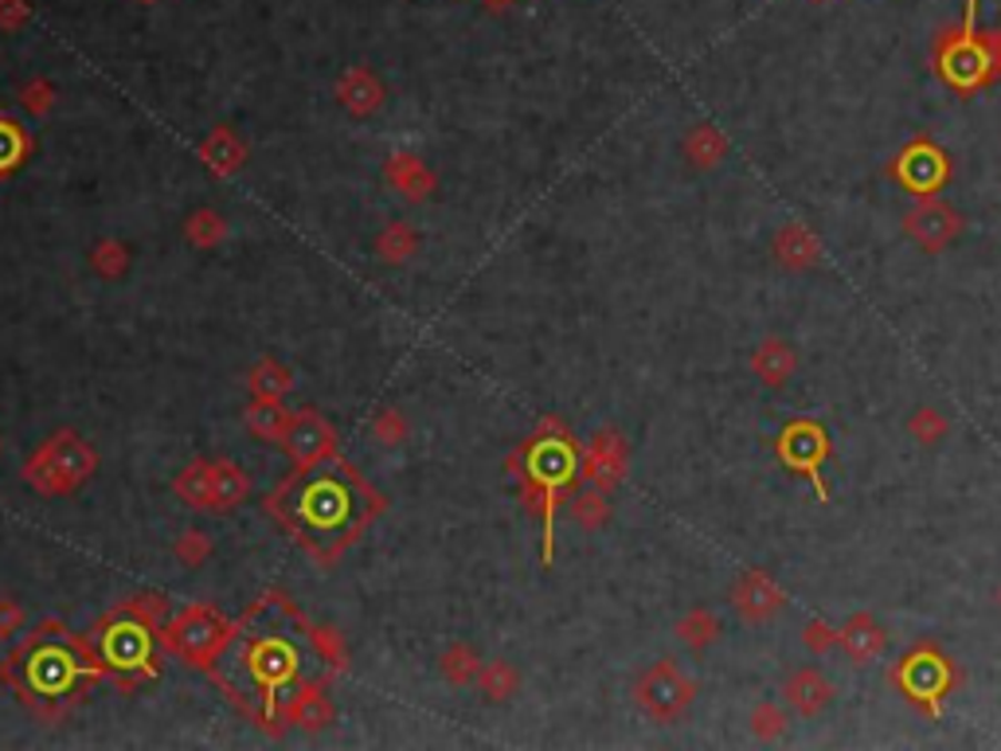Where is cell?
Masks as SVG:
<instances>
[{
    "label": "cell",
    "mask_w": 1001,
    "mask_h": 751,
    "mask_svg": "<svg viewBox=\"0 0 1001 751\" xmlns=\"http://www.w3.org/2000/svg\"><path fill=\"white\" fill-rule=\"evenodd\" d=\"M24 20H28V4H24V0H0V28H4V32L20 28Z\"/></svg>",
    "instance_id": "b9f144b4"
},
{
    "label": "cell",
    "mask_w": 1001,
    "mask_h": 751,
    "mask_svg": "<svg viewBox=\"0 0 1001 751\" xmlns=\"http://www.w3.org/2000/svg\"><path fill=\"white\" fill-rule=\"evenodd\" d=\"M571 517H575V525H583V529H603L606 517H611V501H606V489H599V486L583 489V494L571 501Z\"/></svg>",
    "instance_id": "f1b7e54d"
},
{
    "label": "cell",
    "mask_w": 1001,
    "mask_h": 751,
    "mask_svg": "<svg viewBox=\"0 0 1001 751\" xmlns=\"http://www.w3.org/2000/svg\"><path fill=\"white\" fill-rule=\"evenodd\" d=\"M337 94H340V102L353 110V114H372V110L380 106V99H384V87L376 83L372 71L356 67V71H348L345 79H340Z\"/></svg>",
    "instance_id": "7402d4cb"
},
{
    "label": "cell",
    "mask_w": 1001,
    "mask_h": 751,
    "mask_svg": "<svg viewBox=\"0 0 1001 751\" xmlns=\"http://www.w3.org/2000/svg\"><path fill=\"white\" fill-rule=\"evenodd\" d=\"M728 603H732V611H736L744 622H752V627H763V622H770L786 607V591L775 583V576H770V571L747 568V571H739L736 583H732Z\"/></svg>",
    "instance_id": "4fadbf2b"
},
{
    "label": "cell",
    "mask_w": 1001,
    "mask_h": 751,
    "mask_svg": "<svg viewBox=\"0 0 1001 751\" xmlns=\"http://www.w3.org/2000/svg\"><path fill=\"white\" fill-rule=\"evenodd\" d=\"M51 99H55V91H51V83H43V79L28 83V87H24V94H20L24 110H32V114H48V110H51Z\"/></svg>",
    "instance_id": "f35d334b"
},
{
    "label": "cell",
    "mask_w": 1001,
    "mask_h": 751,
    "mask_svg": "<svg viewBox=\"0 0 1001 751\" xmlns=\"http://www.w3.org/2000/svg\"><path fill=\"white\" fill-rule=\"evenodd\" d=\"M263 611H266V627H255L251 611H247V619L239 622V630H235L239 642H232L224 650L232 673H219V681H224L232 701H239L243 709L255 712L263 724H270V720L278 717V709H286V704L302 693L306 650H302V642H298V630L290 627L294 611L282 615V622L270 619L274 595L263 599Z\"/></svg>",
    "instance_id": "6da1fadb"
},
{
    "label": "cell",
    "mask_w": 1001,
    "mask_h": 751,
    "mask_svg": "<svg viewBox=\"0 0 1001 751\" xmlns=\"http://www.w3.org/2000/svg\"><path fill=\"white\" fill-rule=\"evenodd\" d=\"M489 4H493V9H505V4H509V0H489Z\"/></svg>",
    "instance_id": "bcb514c9"
},
{
    "label": "cell",
    "mask_w": 1001,
    "mask_h": 751,
    "mask_svg": "<svg viewBox=\"0 0 1001 751\" xmlns=\"http://www.w3.org/2000/svg\"><path fill=\"white\" fill-rule=\"evenodd\" d=\"M978 40H982V48H985L990 79H993V83H998V79H1001V32H978Z\"/></svg>",
    "instance_id": "60d3db41"
},
{
    "label": "cell",
    "mask_w": 1001,
    "mask_h": 751,
    "mask_svg": "<svg viewBox=\"0 0 1001 751\" xmlns=\"http://www.w3.org/2000/svg\"><path fill=\"white\" fill-rule=\"evenodd\" d=\"M200 153H204L207 165L216 169V173H224V176L235 173V169H239V161H243V145L235 141L232 130H216L212 138L204 141V145H200Z\"/></svg>",
    "instance_id": "4316f807"
},
{
    "label": "cell",
    "mask_w": 1001,
    "mask_h": 751,
    "mask_svg": "<svg viewBox=\"0 0 1001 751\" xmlns=\"http://www.w3.org/2000/svg\"><path fill=\"white\" fill-rule=\"evenodd\" d=\"M243 494H247V474L239 470V466H216L212 470V509H232L235 501H243Z\"/></svg>",
    "instance_id": "83f0119b"
},
{
    "label": "cell",
    "mask_w": 1001,
    "mask_h": 751,
    "mask_svg": "<svg viewBox=\"0 0 1001 751\" xmlns=\"http://www.w3.org/2000/svg\"><path fill=\"white\" fill-rule=\"evenodd\" d=\"M282 443H286L290 458L298 463V470H309V466L325 463L333 455V427L317 412H298L286 423Z\"/></svg>",
    "instance_id": "9a60e30c"
},
{
    "label": "cell",
    "mask_w": 1001,
    "mask_h": 751,
    "mask_svg": "<svg viewBox=\"0 0 1001 751\" xmlns=\"http://www.w3.org/2000/svg\"><path fill=\"white\" fill-rule=\"evenodd\" d=\"M24 622V615H20L17 603H9V599H0V638H9L17 635V627Z\"/></svg>",
    "instance_id": "7bdbcfd3"
},
{
    "label": "cell",
    "mask_w": 1001,
    "mask_h": 751,
    "mask_svg": "<svg viewBox=\"0 0 1001 751\" xmlns=\"http://www.w3.org/2000/svg\"><path fill=\"white\" fill-rule=\"evenodd\" d=\"M517 466H521L524 486H529L532 501H537L540 517H544V564H552L555 509H560L571 478H575V470H580L575 443H571V435L560 427V423H548L544 435H537L529 446H524L521 455H517Z\"/></svg>",
    "instance_id": "277c9868"
},
{
    "label": "cell",
    "mask_w": 1001,
    "mask_h": 751,
    "mask_svg": "<svg viewBox=\"0 0 1001 751\" xmlns=\"http://www.w3.org/2000/svg\"><path fill=\"white\" fill-rule=\"evenodd\" d=\"M481 686H486V693L493 697V701H505L509 693H517V673L505 666V661H493V666L486 669Z\"/></svg>",
    "instance_id": "e575fe53"
},
{
    "label": "cell",
    "mask_w": 1001,
    "mask_h": 751,
    "mask_svg": "<svg viewBox=\"0 0 1001 751\" xmlns=\"http://www.w3.org/2000/svg\"><path fill=\"white\" fill-rule=\"evenodd\" d=\"M411 251H415V235L407 232L404 223H391V232H384V240H380V255L388 258V263H404Z\"/></svg>",
    "instance_id": "d590c367"
},
{
    "label": "cell",
    "mask_w": 1001,
    "mask_h": 751,
    "mask_svg": "<svg viewBox=\"0 0 1001 751\" xmlns=\"http://www.w3.org/2000/svg\"><path fill=\"white\" fill-rule=\"evenodd\" d=\"M388 176L411 200L427 196V189H431V173H427V169H422V161H415V158H391L388 161Z\"/></svg>",
    "instance_id": "f546056e"
},
{
    "label": "cell",
    "mask_w": 1001,
    "mask_h": 751,
    "mask_svg": "<svg viewBox=\"0 0 1001 751\" xmlns=\"http://www.w3.org/2000/svg\"><path fill=\"white\" fill-rule=\"evenodd\" d=\"M224 220H219L216 212H196L192 215V223H188V240L196 243V247H212V243H219L224 240Z\"/></svg>",
    "instance_id": "d6a6232c"
},
{
    "label": "cell",
    "mask_w": 1001,
    "mask_h": 751,
    "mask_svg": "<svg viewBox=\"0 0 1001 751\" xmlns=\"http://www.w3.org/2000/svg\"><path fill=\"white\" fill-rule=\"evenodd\" d=\"M837 650L852 661V666H869V661L885 658L888 650V630L880 627L872 615L857 611L845 619V627L837 630Z\"/></svg>",
    "instance_id": "ac0fdd59"
},
{
    "label": "cell",
    "mask_w": 1001,
    "mask_h": 751,
    "mask_svg": "<svg viewBox=\"0 0 1001 751\" xmlns=\"http://www.w3.org/2000/svg\"><path fill=\"white\" fill-rule=\"evenodd\" d=\"M778 458H783L790 470L806 474V478L818 486V497L826 501L829 489L821 486V463L829 458V438H826V430H821L818 423H810V419L790 423V427L778 435Z\"/></svg>",
    "instance_id": "7c38bea8"
},
{
    "label": "cell",
    "mask_w": 1001,
    "mask_h": 751,
    "mask_svg": "<svg viewBox=\"0 0 1001 751\" xmlns=\"http://www.w3.org/2000/svg\"><path fill=\"white\" fill-rule=\"evenodd\" d=\"M908 435L916 438L923 450H931V446L947 443L951 423H947V415L939 412V407H916V412L908 415Z\"/></svg>",
    "instance_id": "484cf974"
},
{
    "label": "cell",
    "mask_w": 1001,
    "mask_h": 751,
    "mask_svg": "<svg viewBox=\"0 0 1001 751\" xmlns=\"http://www.w3.org/2000/svg\"><path fill=\"white\" fill-rule=\"evenodd\" d=\"M834 697H837V686L826 678V673H821L818 666L795 669V673H790V678L783 681V701H786V709L795 712V717H803V720L821 717V712H826L829 704H834Z\"/></svg>",
    "instance_id": "2e32d148"
},
{
    "label": "cell",
    "mask_w": 1001,
    "mask_h": 751,
    "mask_svg": "<svg viewBox=\"0 0 1001 751\" xmlns=\"http://www.w3.org/2000/svg\"><path fill=\"white\" fill-rule=\"evenodd\" d=\"M247 419H251V430H255V435L282 438V435H286V423H290V415L282 412L274 399H258V404L247 412Z\"/></svg>",
    "instance_id": "4dcf8cb0"
},
{
    "label": "cell",
    "mask_w": 1001,
    "mask_h": 751,
    "mask_svg": "<svg viewBox=\"0 0 1001 751\" xmlns=\"http://www.w3.org/2000/svg\"><path fill=\"white\" fill-rule=\"evenodd\" d=\"M176 489H181V494L188 497L192 505L212 501V466H192V470L184 474L181 481H176Z\"/></svg>",
    "instance_id": "836d02e7"
},
{
    "label": "cell",
    "mask_w": 1001,
    "mask_h": 751,
    "mask_svg": "<svg viewBox=\"0 0 1001 751\" xmlns=\"http://www.w3.org/2000/svg\"><path fill=\"white\" fill-rule=\"evenodd\" d=\"M998 607H1001V583H998Z\"/></svg>",
    "instance_id": "7dc6e473"
},
{
    "label": "cell",
    "mask_w": 1001,
    "mask_h": 751,
    "mask_svg": "<svg viewBox=\"0 0 1001 751\" xmlns=\"http://www.w3.org/2000/svg\"><path fill=\"white\" fill-rule=\"evenodd\" d=\"M896 686H900V693L908 697V701L923 704L931 717H939L947 693L959 686V669L951 666V658H947L943 650H936V646H919V650H911L908 658L896 666Z\"/></svg>",
    "instance_id": "8992f818"
},
{
    "label": "cell",
    "mask_w": 1001,
    "mask_h": 751,
    "mask_svg": "<svg viewBox=\"0 0 1001 751\" xmlns=\"http://www.w3.org/2000/svg\"><path fill=\"white\" fill-rule=\"evenodd\" d=\"M235 630L224 627V622L216 619L212 611H204V607H192V611H184L181 619L168 627V646H173L181 658H188L192 666H204V661H212L216 653H224L227 638H232Z\"/></svg>",
    "instance_id": "9c48e42d"
},
{
    "label": "cell",
    "mask_w": 1001,
    "mask_h": 751,
    "mask_svg": "<svg viewBox=\"0 0 1001 751\" xmlns=\"http://www.w3.org/2000/svg\"><path fill=\"white\" fill-rule=\"evenodd\" d=\"M255 392H258V399H278L282 392H290V372H282L278 364H258L255 368Z\"/></svg>",
    "instance_id": "1f68e13d"
},
{
    "label": "cell",
    "mask_w": 1001,
    "mask_h": 751,
    "mask_svg": "<svg viewBox=\"0 0 1001 751\" xmlns=\"http://www.w3.org/2000/svg\"><path fill=\"white\" fill-rule=\"evenodd\" d=\"M145 4H150V0H145Z\"/></svg>",
    "instance_id": "c3c4849f"
},
{
    "label": "cell",
    "mask_w": 1001,
    "mask_h": 751,
    "mask_svg": "<svg viewBox=\"0 0 1001 751\" xmlns=\"http://www.w3.org/2000/svg\"><path fill=\"white\" fill-rule=\"evenodd\" d=\"M161 611V599H145L125 611L110 627H102L99 658L106 669H118L122 678H153L157 673V646H153V615Z\"/></svg>",
    "instance_id": "5b68a950"
},
{
    "label": "cell",
    "mask_w": 1001,
    "mask_h": 751,
    "mask_svg": "<svg viewBox=\"0 0 1001 751\" xmlns=\"http://www.w3.org/2000/svg\"><path fill=\"white\" fill-rule=\"evenodd\" d=\"M442 669H447L450 681H458V686H462V681H470L473 669H478V658H473L466 646H454V650H447V658H442Z\"/></svg>",
    "instance_id": "74e56055"
},
{
    "label": "cell",
    "mask_w": 1001,
    "mask_h": 751,
    "mask_svg": "<svg viewBox=\"0 0 1001 751\" xmlns=\"http://www.w3.org/2000/svg\"><path fill=\"white\" fill-rule=\"evenodd\" d=\"M278 497H290V525L302 532V540H325V545H345L356 529H365V520L376 512V497L365 489L348 466L337 470H314L306 478L290 481Z\"/></svg>",
    "instance_id": "7a4b0ae2"
},
{
    "label": "cell",
    "mask_w": 1001,
    "mask_h": 751,
    "mask_svg": "<svg viewBox=\"0 0 1001 751\" xmlns=\"http://www.w3.org/2000/svg\"><path fill=\"white\" fill-rule=\"evenodd\" d=\"M376 430H380V438H388V443H391V438H399V435H404V427H399V419H396V415H384V419H380V427H376Z\"/></svg>",
    "instance_id": "f6af8a7d"
},
{
    "label": "cell",
    "mask_w": 1001,
    "mask_h": 751,
    "mask_svg": "<svg viewBox=\"0 0 1001 751\" xmlns=\"http://www.w3.org/2000/svg\"><path fill=\"white\" fill-rule=\"evenodd\" d=\"M677 638H681V646H688L693 653H704L716 638H721V619H716L708 607H696V611H688L685 619L677 622Z\"/></svg>",
    "instance_id": "603a6c76"
},
{
    "label": "cell",
    "mask_w": 1001,
    "mask_h": 751,
    "mask_svg": "<svg viewBox=\"0 0 1001 751\" xmlns=\"http://www.w3.org/2000/svg\"><path fill=\"white\" fill-rule=\"evenodd\" d=\"M91 466H94V455L83 446V438H55V443H48L40 455L32 458L28 478H32L40 489L59 494V489H71L75 481H83Z\"/></svg>",
    "instance_id": "ba28073f"
},
{
    "label": "cell",
    "mask_w": 1001,
    "mask_h": 751,
    "mask_svg": "<svg viewBox=\"0 0 1001 751\" xmlns=\"http://www.w3.org/2000/svg\"><path fill=\"white\" fill-rule=\"evenodd\" d=\"M685 161L693 169H716L724 158H728V138H724L716 125H693L685 133Z\"/></svg>",
    "instance_id": "44dd1931"
},
{
    "label": "cell",
    "mask_w": 1001,
    "mask_h": 751,
    "mask_svg": "<svg viewBox=\"0 0 1001 751\" xmlns=\"http://www.w3.org/2000/svg\"><path fill=\"white\" fill-rule=\"evenodd\" d=\"M32 153V138L20 122L0 114V176L24 165V158Z\"/></svg>",
    "instance_id": "cb8c5ba5"
},
{
    "label": "cell",
    "mask_w": 1001,
    "mask_h": 751,
    "mask_svg": "<svg viewBox=\"0 0 1001 751\" xmlns=\"http://www.w3.org/2000/svg\"><path fill=\"white\" fill-rule=\"evenodd\" d=\"M4 678L24 689L28 701H59V697H71L91 686L99 678V666L79 650L75 638L59 630V622L51 627L43 622L40 635L9 658Z\"/></svg>",
    "instance_id": "3957f363"
},
{
    "label": "cell",
    "mask_w": 1001,
    "mask_h": 751,
    "mask_svg": "<svg viewBox=\"0 0 1001 751\" xmlns=\"http://www.w3.org/2000/svg\"><path fill=\"white\" fill-rule=\"evenodd\" d=\"M752 372H755V380L767 384V388H783V384L798 372V348L783 337H763L759 345L752 348Z\"/></svg>",
    "instance_id": "ffe728a7"
},
{
    "label": "cell",
    "mask_w": 1001,
    "mask_h": 751,
    "mask_svg": "<svg viewBox=\"0 0 1001 751\" xmlns=\"http://www.w3.org/2000/svg\"><path fill=\"white\" fill-rule=\"evenodd\" d=\"M803 646L814 653V658H821V653L837 650V630L829 627L826 619H810L806 622V630H803Z\"/></svg>",
    "instance_id": "8d00e7d4"
},
{
    "label": "cell",
    "mask_w": 1001,
    "mask_h": 751,
    "mask_svg": "<svg viewBox=\"0 0 1001 751\" xmlns=\"http://www.w3.org/2000/svg\"><path fill=\"white\" fill-rule=\"evenodd\" d=\"M936 63L943 71V79L959 91H978V87H990V63H985V48L982 40L967 32H947V40L936 48Z\"/></svg>",
    "instance_id": "30bf717a"
},
{
    "label": "cell",
    "mask_w": 1001,
    "mask_h": 751,
    "mask_svg": "<svg viewBox=\"0 0 1001 751\" xmlns=\"http://www.w3.org/2000/svg\"><path fill=\"white\" fill-rule=\"evenodd\" d=\"M176 552H181L184 564H196L200 556H207V540L200 537V532H188V537L181 540V548H176Z\"/></svg>",
    "instance_id": "ee69618b"
},
{
    "label": "cell",
    "mask_w": 1001,
    "mask_h": 751,
    "mask_svg": "<svg viewBox=\"0 0 1001 751\" xmlns=\"http://www.w3.org/2000/svg\"><path fill=\"white\" fill-rule=\"evenodd\" d=\"M94 263H99L102 274H122L125 271V247L122 243H102L99 255H94Z\"/></svg>",
    "instance_id": "ab89813d"
},
{
    "label": "cell",
    "mask_w": 1001,
    "mask_h": 751,
    "mask_svg": "<svg viewBox=\"0 0 1001 751\" xmlns=\"http://www.w3.org/2000/svg\"><path fill=\"white\" fill-rule=\"evenodd\" d=\"M626 443H622V435H614V430H603V435L591 438L588 446V458H583V474L591 478V486L599 489H614L622 481V474H626Z\"/></svg>",
    "instance_id": "d6986e66"
},
{
    "label": "cell",
    "mask_w": 1001,
    "mask_h": 751,
    "mask_svg": "<svg viewBox=\"0 0 1001 751\" xmlns=\"http://www.w3.org/2000/svg\"><path fill=\"white\" fill-rule=\"evenodd\" d=\"M747 728H752V735L763 743L783 740L786 728H790V709H783L778 701H759L752 709V717H747Z\"/></svg>",
    "instance_id": "d4e9b609"
},
{
    "label": "cell",
    "mask_w": 1001,
    "mask_h": 751,
    "mask_svg": "<svg viewBox=\"0 0 1001 751\" xmlns=\"http://www.w3.org/2000/svg\"><path fill=\"white\" fill-rule=\"evenodd\" d=\"M770 255H775V263L790 274L814 271L821 258V240L806 227V223L790 220V223H783L775 232V240H770Z\"/></svg>",
    "instance_id": "e0dca14e"
},
{
    "label": "cell",
    "mask_w": 1001,
    "mask_h": 751,
    "mask_svg": "<svg viewBox=\"0 0 1001 751\" xmlns=\"http://www.w3.org/2000/svg\"><path fill=\"white\" fill-rule=\"evenodd\" d=\"M903 235H908L911 243H919L927 255H939V251H947L962 235V215L954 212L947 200L923 196L908 215H903Z\"/></svg>",
    "instance_id": "8fae6325"
},
{
    "label": "cell",
    "mask_w": 1001,
    "mask_h": 751,
    "mask_svg": "<svg viewBox=\"0 0 1001 751\" xmlns=\"http://www.w3.org/2000/svg\"><path fill=\"white\" fill-rule=\"evenodd\" d=\"M896 176H900L903 189L916 192L919 200L936 196V192L947 184V176H951V161H947L943 149L931 145V141H916V145L903 149L900 161H896Z\"/></svg>",
    "instance_id": "5bb4252c"
},
{
    "label": "cell",
    "mask_w": 1001,
    "mask_h": 751,
    "mask_svg": "<svg viewBox=\"0 0 1001 751\" xmlns=\"http://www.w3.org/2000/svg\"><path fill=\"white\" fill-rule=\"evenodd\" d=\"M634 701L650 720H657V724H673V720H681L688 709H693L696 681L688 678L677 661L662 658V661H654L642 678H637Z\"/></svg>",
    "instance_id": "52a82bcc"
}]
</instances>
